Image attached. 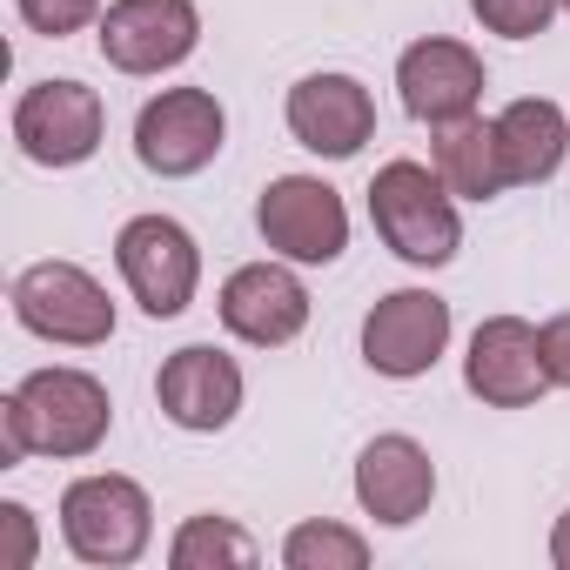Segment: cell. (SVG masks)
I'll list each match as a JSON object with an SVG mask.
<instances>
[{"mask_svg":"<svg viewBox=\"0 0 570 570\" xmlns=\"http://www.w3.org/2000/svg\"><path fill=\"white\" fill-rule=\"evenodd\" d=\"M115 423L108 390L88 370H35L8 403H0V456L21 463V456H95L101 436Z\"/></svg>","mask_w":570,"mask_h":570,"instance_id":"6da1fadb","label":"cell"},{"mask_svg":"<svg viewBox=\"0 0 570 570\" xmlns=\"http://www.w3.org/2000/svg\"><path fill=\"white\" fill-rule=\"evenodd\" d=\"M370 222H376V235H383L410 268H443V262L456 255V242H463L456 202H450L443 175L423 168V161H390V168H376V181H370Z\"/></svg>","mask_w":570,"mask_h":570,"instance_id":"7a4b0ae2","label":"cell"},{"mask_svg":"<svg viewBox=\"0 0 570 570\" xmlns=\"http://www.w3.org/2000/svg\"><path fill=\"white\" fill-rule=\"evenodd\" d=\"M14 323L41 343H61V350H95L115 336V303L108 289L75 268V262H35L14 275Z\"/></svg>","mask_w":570,"mask_h":570,"instance_id":"3957f363","label":"cell"},{"mask_svg":"<svg viewBox=\"0 0 570 570\" xmlns=\"http://www.w3.org/2000/svg\"><path fill=\"white\" fill-rule=\"evenodd\" d=\"M148 530H155V510L135 476H81L61 497V537L81 563H101V570L135 563L148 550Z\"/></svg>","mask_w":570,"mask_h":570,"instance_id":"277c9868","label":"cell"},{"mask_svg":"<svg viewBox=\"0 0 570 570\" xmlns=\"http://www.w3.org/2000/svg\"><path fill=\"white\" fill-rule=\"evenodd\" d=\"M115 262H121V282L135 289V303L168 323L195 303V282H202V248L195 235L175 222V215H135L121 235H115Z\"/></svg>","mask_w":570,"mask_h":570,"instance_id":"5b68a950","label":"cell"},{"mask_svg":"<svg viewBox=\"0 0 570 570\" xmlns=\"http://www.w3.org/2000/svg\"><path fill=\"white\" fill-rule=\"evenodd\" d=\"M222 135H228V115L208 88H168L135 115V155L148 175H168V181L202 175L222 155Z\"/></svg>","mask_w":570,"mask_h":570,"instance_id":"8992f818","label":"cell"},{"mask_svg":"<svg viewBox=\"0 0 570 570\" xmlns=\"http://www.w3.org/2000/svg\"><path fill=\"white\" fill-rule=\"evenodd\" d=\"M101 128H108V108L88 81H35L14 101V141L41 168H81L101 148Z\"/></svg>","mask_w":570,"mask_h":570,"instance_id":"52a82bcc","label":"cell"},{"mask_svg":"<svg viewBox=\"0 0 570 570\" xmlns=\"http://www.w3.org/2000/svg\"><path fill=\"white\" fill-rule=\"evenodd\" d=\"M255 222H262V242L275 255H289V262H336L350 248V208L316 175H282V181H268Z\"/></svg>","mask_w":570,"mask_h":570,"instance_id":"ba28073f","label":"cell"},{"mask_svg":"<svg viewBox=\"0 0 570 570\" xmlns=\"http://www.w3.org/2000/svg\"><path fill=\"white\" fill-rule=\"evenodd\" d=\"M202 41L195 0H115L101 14V55L121 75H161L181 68Z\"/></svg>","mask_w":570,"mask_h":570,"instance_id":"9c48e42d","label":"cell"},{"mask_svg":"<svg viewBox=\"0 0 570 570\" xmlns=\"http://www.w3.org/2000/svg\"><path fill=\"white\" fill-rule=\"evenodd\" d=\"M443 343H450V303L430 296V289H396V296H383V303L370 309V323H363V356H370V370H376V376H396V383L430 376L436 356H443Z\"/></svg>","mask_w":570,"mask_h":570,"instance_id":"30bf717a","label":"cell"},{"mask_svg":"<svg viewBox=\"0 0 570 570\" xmlns=\"http://www.w3.org/2000/svg\"><path fill=\"white\" fill-rule=\"evenodd\" d=\"M463 383L476 403L490 410H523L550 390V370H543V343L523 316H490L476 336H470V356H463Z\"/></svg>","mask_w":570,"mask_h":570,"instance_id":"8fae6325","label":"cell"},{"mask_svg":"<svg viewBox=\"0 0 570 570\" xmlns=\"http://www.w3.org/2000/svg\"><path fill=\"white\" fill-rule=\"evenodd\" d=\"M155 396H161V416L175 430L208 436V430H228L235 423V410H242V370L215 343H188V350H175L161 363Z\"/></svg>","mask_w":570,"mask_h":570,"instance_id":"7c38bea8","label":"cell"},{"mask_svg":"<svg viewBox=\"0 0 570 570\" xmlns=\"http://www.w3.org/2000/svg\"><path fill=\"white\" fill-rule=\"evenodd\" d=\"M222 323L255 350H282L309 330V289L275 262H248L222 282Z\"/></svg>","mask_w":570,"mask_h":570,"instance_id":"4fadbf2b","label":"cell"},{"mask_svg":"<svg viewBox=\"0 0 570 570\" xmlns=\"http://www.w3.org/2000/svg\"><path fill=\"white\" fill-rule=\"evenodd\" d=\"M396 88H403V108H410L416 121L450 128V121L476 115V101H483V61H476L463 41L430 35V41L403 48V61H396Z\"/></svg>","mask_w":570,"mask_h":570,"instance_id":"5bb4252c","label":"cell"},{"mask_svg":"<svg viewBox=\"0 0 570 570\" xmlns=\"http://www.w3.org/2000/svg\"><path fill=\"white\" fill-rule=\"evenodd\" d=\"M289 135L309 155L350 161L370 135H376V101L356 75H309L289 88Z\"/></svg>","mask_w":570,"mask_h":570,"instance_id":"9a60e30c","label":"cell"},{"mask_svg":"<svg viewBox=\"0 0 570 570\" xmlns=\"http://www.w3.org/2000/svg\"><path fill=\"white\" fill-rule=\"evenodd\" d=\"M430 497H436V463H430V450L416 436H376L356 456V503L376 523L403 530V523H416L430 510Z\"/></svg>","mask_w":570,"mask_h":570,"instance_id":"2e32d148","label":"cell"},{"mask_svg":"<svg viewBox=\"0 0 570 570\" xmlns=\"http://www.w3.org/2000/svg\"><path fill=\"white\" fill-rule=\"evenodd\" d=\"M497 141H503V168L510 181H550L563 168V148H570V121L557 101L543 95H523L497 115Z\"/></svg>","mask_w":570,"mask_h":570,"instance_id":"e0dca14e","label":"cell"},{"mask_svg":"<svg viewBox=\"0 0 570 570\" xmlns=\"http://www.w3.org/2000/svg\"><path fill=\"white\" fill-rule=\"evenodd\" d=\"M436 175H443V188L463 195V202H490V195H503V188H510V168H503L497 121L463 115V121L436 128Z\"/></svg>","mask_w":570,"mask_h":570,"instance_id":"ac0fdd59","label":"cell"},{"mask_svg":"<svg viewBox=\"0 0 570 570\" xmlns=\"http://www.w3.org/2000/svg\"><path fill=\"white\" fill-rule=\"evenodd\" d=\"M175 570H248L255 563V537L235 530L228 517H188L168 543Z\"/></svg>","mask_w":570,"mask_h":570,"instance_id":"d6986e66","label":"cell"},{"mask_svg":"<svg viewBox=\"0 0 570 570\" xmlns=\"http://www.w3.org/2000/svg\"><path fill=\"white\" fill-rule=\"evenodd\" d=\"M282 563L289 570H363L370 543L343 523H296L289 543H282Z\"/></svg>","mask_w":570,"mask_h":570,"instance_id":"ffe728a7","label":"cell"},{"mask_svg":"<svg viewBox=\"0 0 570 570\" xmlns=\"http://www.w3.org/2000/svg\"><path fill=\"white\" fill-rule=\"evenodd\" d=\"M557 8H563V0H470V14H476L490 35H503V41L543 35V28L557 21Z\"/></svg>","mask_w":570,"mask_h":570,"instance_id":"44dd1931","label":"cell"},{"mask_svg":"<svg viewBox=\"0 0 570 570\" xmlns=\"http://www.w3.org/2000/svg\"><path fill=\"white\" fill-rule=\"evenodd\" d=\"M21 21L35 35H81L88 21H101V0H21Z\"/></svg>","mask_w":570,"mask_h":570,"instance_id":"7402d4cb","label":"cell"},{"mask_svg":"<svg viewBox=\"0 0 570 570\" xmlns=\"http://www.w3.org/2000/svg\"><path fill=\"white\" fill-rule=\"evenodd\" d=\"M0 530H8V570L35 563V510L28 503H0Z\"/></svg>","mask_w":570,"mask_h":570,"instance_id":"603a6c76","label":"cell"},{"mask_svg":"<svg viewBox=\"0 0 570 570\" xmlns=\"http://www.w3.org/2000/svg\"><path fill=\"white\" fill-rule=\"evenodd\" d=\"M537 343H543V370H550V383L570 390V316H550V323L537 330Z\"/></svg>","mask_w":570,"mask_h":570,"instance_id":"cb8c5ba5","label":"cell"},{"mask_svg":"<svg viewBox=\"0 0 570 570\" xmlns=\"http://www.w3.org/2000/svg\"><path fill=\"white\" fill-rule=\"evenodd\" d=\"M550 563L557 570H570V510L557 517V530H550Z\"/></svg>","mask_w":570,"mask_h":570,"instance_id":"d4e9b609","label":"cell"},{"mask_svg":"<svg viewBox=\"0 0 570 570\" xmlns=\"http://www.w3.org/2000/svg\"><path fill=\"white\" fill-rule=\"evenodd\" d=\"M563 8H570V0H563Z\"/></svg>","mask_w":570,"mask_h":570,"instance_id":"484cf974","label":"cell"}]
</instances>
